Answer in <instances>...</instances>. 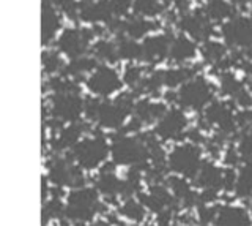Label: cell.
Listing matches in <instances>:
<instances>
[{
	"instance_id": "obj_1",
	"label": "cell",
	"mask_w": 252,
	"mask_h": 226,
	"mask_svg": "<svg viewBox=\"0 0 252 226\" xmlns=\"http://www.w3.org/2000/svg\"><path fill=\"white\" fill-rule=\"evenodd\" d=\"M98 190L79 187L68 194L65 217L71 223H87L99 210Z\"/></svg>"
},
{
	"instance_id": "obj_2",
	"label": "cell",
	"mask_w": 252,
	"mask_h": 226,
	"mask_svg": "<svg viewBox=\"0 0 252 226\" xmlns=\"http://www.w3.org/2000/svg\"><path fill=\"white\" fill-rule=\"evenodd\" d=\"M114 163L126 166H142L150 158V151L142 136H118L110 146Z\"/></svg>"
},
{
	"instance_id": "obj_3",
	"label": "cell",
	"mask_w": 252,
	"mask_h": 226,
	"mask_svg": "<svg viewBox=\"0 0 252 226\" xmlns=\"http://www.w3.org/2000/svg\"><path fill=\"white\" fill-rule=\"evenodd\" d=\"M215 98V87L203 77H192L177 92V101L189 111H202Z\"/></svg>"
},
{
	"instance_id": "obj_4",
	"label": "cell",
	"mask_w": 252,
	"mask_h": 226,
	"mask_svg": "<svg viewBox=\"0 0 252 226\" xmlns=\"http://www.w3.org/2000/svg\"><path fill=\"white\" fill-rule=\"evenodd\" d=\"M202 149L192 143H185L173 147L169 153V169L186 179H194L202 166Z\"/></svg>"
},
{
	"instance_id": "obj_5",
	"label": "cell",
	"mask_w": 252,
	"mask_h": 226,
	"mask_svg": "<svg viewBox=\"0 0 252 226\" xmlns=\"http://www.w3.org/2000/svg\"><path fill=\"white\" fill-rule=\"evenodd\" d=\"M109 146L101 135L81 139L73 149L71 157L84 169H94L107 158Z\"/></svg>"
},
{
	"instance_id": "obj_6",
	"label": "cell",
	"mask_w": 252,
	"mask_h": 226,
	"mask_svg": "<svg viewBox=\"0 0 252 226\" xmlns=\"http://www.w3.org/2000/svg\"><path fill=\"white\" fill-rule=\"evenodd\" d=\"M233 101H215L205 108L203 117L200 123L203 127H216L218 133L228 136L236 131L238 125H236V113L235 106L232 105Z\"/></svg>"
},
{
	"instance_id": "obj_7",
	"label": "cell",
	"mask_w": 252,
	"mask_h": 226,
	"mask_svg": "<svg viewBox=\"0 0 252 226\" xmlns=\"http://www.w3.org/2000/svg\"><path fill=\"white\" fill-rule=\"evenodd\" d=\"M224 43L233 49L252 48V16H233L220 27Z\"/></svg>"
},
{
	"instance_id": "obj_8",
	"label": "cell",
	"mask_w": 252,
	"mask_h": 226,
	"mask_svg": "<svg viewBox=\"0 0 252 226\" xmlns=\"http://www.w3.org/2000/svg\"><path fill=\"white\" fill-rule=\"evenodd\" d=\"M85 101L79 92H59L51 98V115L54 120L62 123L76 122L84 113Z\"/></svg>"
},
{
	"instance_id": "obj_9",
	"label": "cell",
	"mask_w": 252,
	"mask_h": 226,
	"mask_svg": "<svg viewBox=\"0 0 252 226\" xmlns=\"http://www.w3.org/2000/svg\"><path fill=\"white\" fill-rule=\"evenodd\" d=\"M71 158L57 157L52 160V163H49V173H47V177H49V181L54 185L73 187V188L84 187V184H85V177L82 174L84 168L73 163Z\"/></svg>"
},
{
	"instance_id": "obj_10",
	"label": "cell",
	"mask_w": 252,
	"mask_h": 226,
	"mask_svg": "<svg viewBox=\"0 0 252 226\" xmlns=\"http://www.w3.org/2000/svg\"><path fill=\"white\" fill-rule=\"evenodd\" d=\"M93 35H94V32L89 29H81V27L65 29L59 35L57 48L62 54H65V56H68L69 59L85 56Z\"/></svg>"
},
{
	"instance_id": "obj_11",
	"label": "cell",
	"mask_w": 252,
	"mask_h": 226,
	"mask_svg": "<svg viewBox=\"0 0 252 226\" xmlns=\"http://www.w3.org/2000/svg\"><path fill=\"white\" fill-rule=\"evenodd\" d=\"M122 79L114 68L98 65L87 79V87L96 97H109L122 89Z\"/></svg>"
},
{
	"instance_id": "obj_12",
	"label": "cell",
	"mask_w": 252,
	"mask_h": 226,
	"mask_svg": "<svg viewBox=\"0 0 252 226\" xmlns=\"http://www.w3.org/2000/svg\"><path fill=\"white\" fill-rule=\"evenodd\" d=\"M178 27L197 41H207L213 34V22L203 10L183 13L178 19Z\"/></svg>"
},
{
	"instance_id": "obj_13",
	"label": "cell",
	"mask_w": 252,
	"mask_h": 226,
	"mask_svg": "<svg viewBox=\"0 0 252 226\" xmlns=\"http://www.w3.org/2000/svg\"><path fill=\"white\" fill-rule=\"evenodd\" d=\"M131 113L126 109L122 103H118L117 100L114 101H99V106L94 113L93 120L98 123L99 127L118 130L125 125L126 117Z\"/></svg>"
},
{
	"instance_id": "obj_14",
	"label": "cell",
	"mask_w": 252,
	"mask_h": 226,
	"mask_svg": "<svg viewBox=\"0 0 252 226\" xmlns=\"http://www.w3.org/2000/svg\"><path fill=\"white\" fill-rule=\"evenodd\" d=\"M188 127L186 114L178 108L167 109L162 117L156 122L155 133L161 139H177L185 133Z\"/></svg>"
},
{
	"instance_id": "obj_15",
	"label": "cell",
	"mask_w": 252,
	"mask_h": 226,
	"mask_svg": "<svg viewBox=\"0 0 252 226\" xmlns=\"http://www.w3.org/2000/svg\"><path fill=\"white\" fill-rule=\"evenodd\" d=\"M173 38L167 34H158L147 37L142 41V60H145L147 64H159L165 57L169 56L170 44Z\"/></svg>"
},
{
	"instance_id": "obj_16",
	"label": "cell",
	"mask_w": 252,
	"mask_h": 226,
	"mask_svg": "<svg viewBox=\"0 0 252 226\" xmlns=\"http://www.w3.org/2000/svg\"><path fill=\"white\" fill-rule=\"evenodd\" d=\"M139 199L144 202V206L155 214L164 212V210H175L178 199L173 196V193L167 191L162 185L150 187L148 193H140Z\"/></svg>"
},
{
	"instance_id": "obj_17",
	"label": "cell",
	"mask_w": 252,
	"mask_h": 226,
	"mask_svg": "<svg viewBox=\"0 0 252 226\" xmlns=\"http://www.w3.org/2000/svg\"><path fill=\"white\" fill-rule=\"evenodd\" d=\"M79 18L90 24H99V22L109 24L115 16L109 0H81L79 2Z\"/></svg>"
},
{
	"instance_id": "obj_18",
	"label": "cell",
	"mask_w": 252,
	"mask_h": 226,
	"mask_svg": "<svg viewBox=\"0 0 252 226\" xmlns=\"http://www.w3.org/2000/svg\"><path fill=\"white\" fill-rule=\"evenodd\" d=\"M62 27V18L59 14L57 6L52 0H43L41 6V38L43 44L47 46Z\"/></svg>"
},
{
	"instance_id": "obj_19",
	"label": "cell",
	"mask_w": 252,
	"mask_h": 226,
	"mask_svg": "<svg viewBox=\"0 0 252 226\" xmlns=\"http://www.w3.org/2000/svg\"><path fill=\"white\" fill-rule=\"evenodd\" d=\"M194 179L195 185L202 190L219 191L220 188H224V169L211 161H203Z\"/></svg>"
},
{
	"instance_id": "obj_20",
	"label": "cell",
	"mask_w": 252,
	"mask_h": 226,
	"mask_svg": "<svg viewBox=\"0 0 252 226\" xmlns=\"http://www.w3.org/2000/svg\"><path fill=\"white\" fill-rule=\"evenodd\" d=\"M215 223L224 226H246L252 223V215L241 206H219Z\"/></svg>"
},
{
	"instance_id": "obj_21",
	"label": "cell",
	"mask_w": 252,
	"mask_h": 226,
	"mask_svg": "<svg viewBox=\"0 0 252 226\" xmlns=\"http://www.w3.org/2000/svg\"><path fill=\"white\" fill-rule=\"evenodd\" d=\"M114 169V165H106V168H102L96 181H94L96 190L106 198H115L123 191V181L115 176Z\"/></svg>"
},
{
	"instance_id": "obj_22",
	"label": "cell",
	"mask_w": 252,
	"mask_h": 226,
	"mask_svg": "<svg viewBox=\"0 0 252 226\" xmlns=\"http://www.w3.org/2000/svg\"><path fill=\"white\" fill-rule=\"evenodd\" d=\"M195 52H197V46H195L194 40H191L188 35L173 37L172 44H170V51H169V57L172 62L185 64V62L195 57Z\"/></svg>"
},
{
	"instance_id": "obj_23",
	"label": "cell",
	"mask_w": 252,
	"mask_h": 226,
	"mask_svg": "<svg viewBox=\"0 0 252 226\" xmlns=\"http://www.w3.org/2000/svg\"><path fill=\"white\" fill-rule=\"evenodd\" d=\"M84 133V125L79 122H69L68 127H63L59 135L54 138L52 147L55 151H66L73 149V147L81 141Z\"/></svg>"
},
{
	"instance_id": "obj_24",
	"label": "cell",
	"mask_w": 252,
	"mask_h": 226,
	"mask_svg": "<svg viewBox=\"0 0 252 226\" xmlns=\"http://www.w3.org/2000/svg\"><path fill=\"white\" fill-rule=\"evenodd\" d=\"M156 29V24L152 21H148L147 18L142 16H131L128 19L122 21V35H126L134 40L139 38H147L150 32H153Z\"/></svg>"
},
{
	"instance_id": "obj_25",
	"label": "cell",
	"mask_w": 252,
	"mask_h": 226,
	"mask_svg": "<svg viewBox=\"0 0 252 226\" xmlns=\"http://www.w3.org/2000/svg\"><path fill=\"white\" fill-rule=\"evenodd\" d=\"M167 111L164 103H158V101L152 100H140L136 103L134 108V115L142 122V123H153L158 122Z\"/></svg>"
},
{
	"instance_id": "obj_26",
	"label": "cell",
	"mask_w": 252,
	"mask_h": 226,
	"mask_svg": "<svg viewBox=\"0 0 252 226\" xmlns=\"http://www.w3.org/2000/svg\"><path fill=\"white\" fill-rule=\"evenodd\" d=\"M203 11L211 22H225L235 16V5L230 0H207Z\"/></svg>"
},
{
	"instance_id": "obj_27",
	"label": "cell",
	"mask_w": 252,
	"mask_h": 226,
	"mask_svg": "<svg viewBox=\"0 0 252 226\" xmlns=\"http://www.w3.org/2000/svg\"><path fill=\"white\" fill-rule=\"evenodd\" d=\"M197 70H199L197 67H178V68L162 70L164 85H165V87H169V89L181 87L185 82L191 81L192 77H195Z\"/></svg>"
},
{
	"instance_id": "obj_28",
	"label": "cell",
	"mask_w": 252,
	"mask_h": 226,
	"mask_svg": "<svg viewBox=\"0 0 252 226\" xmlns=\"http://www.w3.org/2000/svg\"><path fill=\"white\" fill-rule=\"evenodd\" d=\"M167 185L170 187V190L173 193V196L178 199V202L185 206H194L197 204V201H199V196H197V193L192 191L189 188V184L185 181V179H180V177H169L167 179Z\"/></svg>"
},
{
	"instance_id": "obj_29",
	"label": "cell",
	"mask_w": 252,
	"mask_h": 226,
	"mask_svg": "<svg viewBox=\"0 0 252 226\" xmlns=\"http://www.w3.org/2000/svg\"><path fill=\"white\" fill-rule=\"evenodd\" d=\"M96 67H98V60L93 56L92 57L81 56L69 60V64L63 68V75L76 79V77H84L87 73H92Z\"/></svg>"
},
{
	"instance_id": "obj_30",
	"label": "cell",
	"mask_w": 252,
	"mask_h": 226,
	"mask_svg": "<svg viewBox=\"0 0 252 226\" xmlns=\"http://www.w3.org/2000/svg\"><path fill=\"white\" fill-rule=\"evenodd\" d=\"M227 48L228 46L225 43H220L216 40H207V41L202 43L200 52H202V57L205 62H208V64L216 67L220 64V62H224L228 57Z\"/></svg>"
},
{
	"instance_id": "obj_31",
	"label": "cell",
	"mask_w": 252,
	"mask_h": 226,
	"mask_svg": "<svg viewBox=\"0 0 252 226\" xmlns=\"http://www.w3.org/2000/svg\"><path fill=\"white\" fill-rule=\"evenodd\" d=\"M92 56L98 62L114 64V62L120 59V56H118V49H117V41L104 40V38H102V40H98L92 48Z\"/></svg>"
},
{
	"instance_id": "obj_32",
	"label": "cell",
	"mask_w": 252,
	"mask_h": 226,
	"mask_svg": "<svg viewBox=\"0 0 252 226\" xmlns=\"http://www.w3.org/2000/svg\"><path fill=\"white\" fill-rule=\"evenodd\" d=\"M117 49H118V56L123 60L142 59V44H139L134 38H129L126 35L117 37Z\"/></svg>"
},
{
	"instance_id": "obj_33",
	"label": "cell",
	"mask_w": 252,
	"mask_h": 226,
	"mask_svg": "<svg viewBox=\"0 0 252 226\" xmlns=\"http://www.w3.org/2000/svg\"><path fill=\"white\" fill-rule=\"evenodd\" d=\"M165 8L162 0H134L132 11L136 16L142 18H155L161 14Z\"/></svg>"
},
{
	"instance_id": "obj_34",
	"label": "cell",
	"mask_w": 252,
	"mask_h": 226,
	"mask_svg": "<svg viewBox=\"0 0 252 226\" xmlns=\"http://www.w3.org/2000/svg\"><path fill=\"white\" fill-rule=\"evenodd\" d=\"M235 193L238 194L240 198L252 196V161L244 163V166H241V169L238 171Z\"/></svg>"
},
{
	"instance_id": "obj_35",
	"label": "cell",
	"mask_w": 252,
	"mask_h": 226,
	"mask_svg": "<svg viewBox=\"0 0 252 226\" xmlns=\"http://www.w3.org/2000/svg\"><path fill=\"white\" fill-rule=\"evenodd\" d=\"M244 87H246V85H244L238 77H236V75H233L232 72H222V75H220L219 89L225 97L233 100Z\"/></svg>"
},
{
	"instance_id": "obj_36",
	"label": "cell",
	"mask_w": 252,
	"mask_h": 226,
	"mask_svg": "<svg viewBox=\"0 0 252 226\" xmlns=\"http://www.w3.org/2000/svg\"><path fill=\"white\" fill-rule=\"evenodd\" d=\"M145 206L144 202L140 199L136 201L132 198H126V201L122 204L120 207V214L122 217L128 218V220H132V222H142L145 218Z\"/></svg>"
},
{
	"instance_id": "obj_37",
	"label": "cell",
	"mask_w": 252,
	"mask_h": 226,
	"mask_svg": "<svg viewBox=\"0 0 252 226\" xmlns=\"http://www.w3.org/2000/svg\"><path fill=\"white\" fill-rule=\"evenodd\" d=\"M65 217V206L59 196H54L46 202L43 207V223H47L52 218Z\"/></svg>"
},
{
	"instance_id": "obj_38",
	"label": "cell",
	"mask_w": 252,
	"mask_h": 226,
	"mask_svg": "<svg viewBox=\"0 0 252 226\" xmlns=\"http://www.w3.org/2000/svg\"><path fill=\"white\" fill-rule=\"evenodd\" d=\"M63 60L59 52L55 51H44L43 52V68L46 75H54L57 72H63Z\"/></svg>"
},
{
	"instance_id": "obj_39",
	"label": "cell",
	"mask_w": 252,
	"mask_h": 226,
	"mask_svg": "<svg viewBox=\"0 0 252 226\" xmlns=\"http://www.w3.org/2000/svg\"><path fill=\"white\" fill-rule=\"evenodd\" d=\"M236 149H238V153H240L243 163L252 161V128L241 131V136L238 139Z\"/></svg>"
},
{
	"instance_id": "obj_40",
	"label": "cell",
	"mask_w": 252,
	"mask_h": 226,
	"mask_svg": "<svg viewBox=\"0 0 252 226\" xmlns=\"http://www.w3.org/2000/svg\"><path fill=\"white\" fill-rule=\"evenodd\" d=\"M144 68L139 67V65H128L125 68V73H123V81L129 85L132 89H137L142 79H144Z\"/></svg>"
},
{
	"instance_id": "obj_41",
	"label": "cell",
	"mask_w": 252,
	"mask_h": 226,
	"mask_svg": "<svg viewBox=\"0 0 252 226\" xmlns=\"http://www.w3.org/2000/svg\"><path fill=\"white\" fill-rule=\"evenodd\" d=\"M57 10L65 13L69 19H76L79 14V3L76 0H52Z\"/></svg>"
},
{
	"instance_id": "obj_42",
	"label": "cell",
	"mask_w": 252,
	"mask_h": 226,
	"mask_svg": "<svg viewBox=\"0 0 252 226\" xmlns=\"http://www.w3.org/2000/svg\"><path fill=\"white\" fill-rule=\"evenodd\" d=\"M109 2H110V6H112L114 16L122 18V16H126L129 10H132L134 0H109Z\"/></svg>"
},
{
	"instance_id": "obj_43",
	"label": "cell",
	"mask_w": 252,
	"mask_h": 226,
	"mask_svg": "<svg viewBox=\"0 0 252 226\" xmlns=\"http://www.w3.org/2000/svg\"><path fill=\"white\" fill-rule=\"evenodd\" d=\"M218 214V207L208 206V202H200L199 206V217L202 223H215Z\"/></svg>"
},
{
	"instance_id": "obj_44",
	"label": "cell",
	"mask_w": 252,
	"mask_h": 226,
	"mask_svg": "<svg viewBox=\"0 0 252 226\" xmlns=\"http://www.w3.org/2000/svg\"><path fill=\"white\" fill-rule=\"evenodd\" d=\"M236 125L241 130L252 128V108H243L240 113H236Z\"/></svg>"
},
{
	"instance_id": "obj_45",
	"label": "cell",
	"mask_w": 252,
	"mask_h": 226,
	"mask_svg": "<svg viewBox=\"0 0 252 226\" xmlns=\"http://www.w3.org/2000/svg\"><path fill=\"white\" fill-rule=\"evenodd\" d=\"M236 176H238V173H235V169L232 166H228V168L224 169V190L235 191Z\"/></svg>"
},
{
	"instance_id": "obj_46",
	"label": "cell",
	"mask_w": 252,
	"mask_h": 226,
	"mask_svg": "<svg viewBox=\"0 0 252 226\" xmlns=\"http://www.w3.org/2000/svg\"><path fill=\"white\" fill-rule=\"evenodd\" d=\"M224 161H225V165L227 166H236L238 165V161H241V157H240V153H238V149L236 147H228V149L225 151V157H224Z\"/></svg>"
},
{
	"instance_id": "obj_47",
	"label": "cell",
	"mask_w": 252,
	"mask_h": 226,
	"mask_svg": "<svg viewBox=\"0 0 252 226\" xmlns=\"http://www.w3.org/2000/svg\"><path fill=\"white\" fill-rule=\"evenodd\" d=\"M172 214H173V210H164V212H159L158 214L156 223L158 225H169L172 220Z\"/></svg>"
},
{
	"instance_id": "obj_48",
	"label": "cell",
	"mask_w": 252,
	"mask_h": 226,
	"mask_svg": "<svg viewBox=\"0 0 252 226\" xmlns=\"http://www.w3.org/2000/svg\"><path fill=\"white\" fill-rule=\"evenodd\" d=\"M178 11H186L189 8V0H172Z\"/></svg>"
},
{
	"instance_id": "obj_49",
	"label": "cell",
	"mask_w": 252,
	"mask_h": 226,
	"mask_svg": "<svg viewBox=\"0 0 252 226\" xmlns=\"http://www.w3.org/2000/svg\"><path fill=\"white\" fill-rule=\"evenodd\" d=\"M230 2L235 5V6H238V5H241V6H244V5H248V3H251L252 0H230Z\"/></svg>"
},
{
	"instance_id": "obj_50",
	"label": "cell",
	"mask_w": 252,
	"mask_h": 226,
	"mask_svg": "<svg viewBox=\"0 0 252 226\" xmlns=\"http://www.w3.org/2000/svg\"><path fill=\"white\" fill-rule=\"evenodd\" d=\"M244 68H246V73H248V76H249V79H252V60H249Z\"/></svg>"
},
{
	"instance_id": "obj_51",
	"label": "cell",
	"mask_w": 252,
	"mask_h": 226,
	"mask_svg": "<svg viewBox=\"0 0 252 226\" xmlns=\"http://www.w3.org/2000/svg\"><path fill=\"white\" fill-rule=\"evenodd\" d=\"M251 215H252V207H251Z\"/></svg>"
},
{
	"instance_id": "obj_52",
	"label": "cell",
	"mask_w": 252,
	"mask_h": 226,
	"mask_svg": "<svg viewBox=\"0 0 252 226\" xmlns=\"http://www.w3.org/2000/svg\"><path fill=\"white\" fill-rule=\"evenodd\" d=\"M251 14H252V8H251Z\"/></svg>"
}]
</instances>
